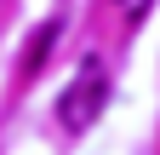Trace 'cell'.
<instances>
[{
  "label": "cell",
  "instance_id": "obj_2",
  "mask_svg": "<svg viewBox=\"0 0 160 155\" xmlns=\"http://www.w3.org/2000/svg\"><path fill=\"white\" fill-rule=\"evenodd\" d=\"M114 6H120V17H126V23H137V17H143L154 0H114Z\"/></svg>",
  "mask_w": 160,
  "mask_h": 155
},
{
  "label": "cell",
  "instance_id": "obj_1",
  "mask_svg": "<svg viewBox=\"0 0 160 155\" xmlns=\"http://www.w3.org/2000/svg\"><path fill=\"white\" fill-rule=\"evenodd\" d=\"M103 104H109V75H103L97 57H86L80 75L69 81V92L57 98V121H63V132H86L97 115H103Z\"/></svg>",
  "mask_w": 160,
  "mask_h": 155
}]
</instances>
